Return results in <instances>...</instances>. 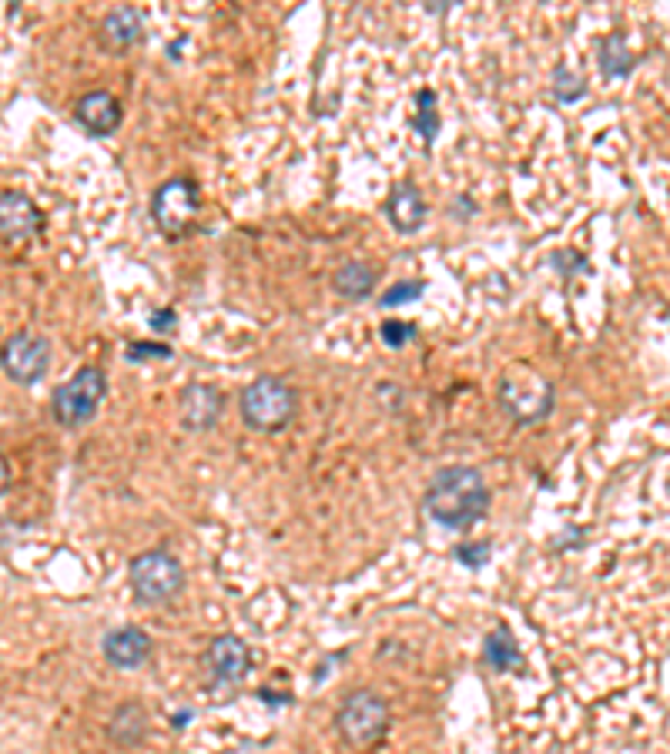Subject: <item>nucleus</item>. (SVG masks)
<instances>
[{"label":"nucleus","mask_w":670,"mask_h":754,"mask_svg":"<svg viewBox=\"0 0 670 754\" xmlns=\"http://www.w3.org/2000/svg\"><path fill=\"white\" fill-rule=\"evenodd\" d=\"M423 507L439 527L470 530L490 510V486L476 466H446L429 480Z\"/></svg>","instance_id":"obj_1"},{"label":"nucleus","mask_w":670,"mask_h":754,"mask_svg":"<svg viewBox=\"0 0 670 754\" xmlns=\"http://www.w3.org/2000/svg\"><path fill=\"white\" fill-rule=\"evenodd\" d=\"M496 400H500V409H503L513 423L529 426V423H540V419H546V416L553 413L556 386H553V379L543 376L540 369L517 363L500 376Z\"/></svg>","instance_id":"obj_2"},{"label":"nucleus","mask_w":670,"mask_h":754,"mask_svg":"<svg viewBox=\"0 0 670 754\" xmlns=\"http://www.w3.org/2000/svg\"><path fill=\"white\" fill-rule=\"evenodd\" d=\"M238 413L255 433H282L298 413V392L282 376H259L238 392Z\"/></svg>","instance_id":"obj_3"},{"label":"nucleus","mask_w":670,"mask_h":754,"mask_svg":"<svg viewBox=\"0 0 670 754\" xmlns=\"http://www.w3.org/2000/svg\"><path fill=\"white\" fill-rule=\"evenodd\" d=\"M128 580L138 603L161 607V603H171L185 590V566H181V560L171 550L154 547V550H144V554L131 560Z\"/></svg>","instance_id":"obj_4"},{"label":"nucleus","mask_w":670,"mask_h":754,"mask_svg":"<svg viewBox=\"0 0 670 754\" xmlns=\"http://www.w3.org/2000/svg\"><path fill=\"white\" fill-rule=\"evenodd\" d=\"M201 212V191L198 181L188 175H178L161 181L151 195V222L154 228L168 238V242H178L195 232V222H198Z\"/></svg>","instance_id":"obj_5"},{"label":"nucleus","mask_w":670,"mask_h":754,"mask_svg":"<svg viewBox=\"0 0 670 754\" xmlns=\"http://www.w3.org/2000/svg\"><path fill=\"white\" fill-rule=\"evenodd\" d=\"M107 396V376L97 365L78 369L68 382H60L50 396V413L64 429H81L97 416Z\"/></svg>","instance_id":"obj_6"},{"label":"nucleus","mask_w":670,"mask_h":754,"mask_svg":"<svg viewBox=\"0 0 670 754\" xmlns=\"http://www.w3.org/2000/svg\"><path fill=\"white\" fill-rule=\"evenodd\" d=\"M389 704L386 697L376 691H353L342 697L339 711H335V731L342 734V741L365 751L386 738L389 731Z\"/></svg>","instance_id":"obj_7"},{"label":"nucleus","mask_w":670,"mask_h":754,"mask_svg":"<svg viewBox=\"0 0 670 754\" xmlns=\"http://www.w3.org/2000/svg\"><path fill=\"white\" fill-rule=\"evenodd\" d=\"M0 369L14 382L34 386L50 369V342L34 332H14L11 339L0 345Z\"/></svg>","instance_id":"obj_8"},{"label":"nucleus","mask_w":670,"mask_h":754,"mask_svg":"<svg viewBox=\"0 0 670 754\" xmlns=\"http://www.w3.org/2000/svg\"><path fill=\"white\" fill-rule=\"evenodd\" d=\"M44 228V212L24 191H0V242H24Z\"/></svg>","instance_id":"obj_9"},{"label":"nucleus","mask_w":670,"mask_h":754,"mask_svg":"<svg viewBox=\"0 0 670 754\" xmlns=\"http://www.w3.org/2000/svg\"><path fill=\"white\" fill-rule=\"evenodd\" d=\"M225 409V396L215 390L212 382H191L181 390L178 400V419L188 433H208Z\"/></svg>","instance_id":"obj_10"},{"label":"nucleus","mask_w":670,"mask_h":754,"mask_svg":"<svg viewBox=\"0 0 670 754\" xmlns=\"http://www.w3.org/2000/svg\"><path fill=\"white\" fill-rule=\"evenodd\" d=\"M74 121L95 138H111L124 121V107L111 91L97 87V91H87L74 101Z\"/></svg>","instance_id":"obj_11"},{"label":"nucleus","mask_w":670,"mask_h":754,"mask_svg":"<svg viewBox=\"0 0 670 754\" xmlns=\"http://www.w3.org/2000/svg\"><path fill=\"white\" fill-rule=\"evenodd\" d=\"M205 664H208L215 684H242L252 667V650L242 637L218 634L205 650Z\"/></svg>","instance_id":"obj_12"},{"label":"nucleus","mask_w":670,"mask_h":754,"mask_svg":"<svg viewBox=\"0 0 670 754\" xmlns=\"http://www.w3.org/2000/svg\"><path fill=\"white\" fill-rule=\"evenodd\" d=\"M382 212H386L389 225H392L399 235H412V232H419L426 225L429 205H426L419 185L406 178V181H396V185H392L386 205H382Z\"/></svg>","instance_id":"obj_13"},{"label":"nucleus","mask_w":670,"mask_h":754,"mask_svg":"<svg viewBox=\"0 0 670 754\" xmlns=\"http://www.w3.org/2000/svg\"><path fill=\"white\" fill-rule=\"evenodd\" d=\"M144 37V21L134 7H115L101 17L97 24V48L105 54H128L138 41Z\"/></svg>","instance_id":"obj_14"},{"label":"nucleus","mask_w":670,"mask_h":754,"mask_svg":"<svg viewBox=\"0 0 670 754\" xmlns=\"http://www.w3.org/2000/svg\"><path fill=\"white\" fill-rule=\"evenodd\" d=\"M101 654H105V660L111 667H121V671L142 667L144 660L151 657V637L134 624L115 627V630H107L105 640H101Z\"/></svg>","instance_id":"obj_15"},{"label":"nucleus","mask_w":670,"mask_h":754,"mask_svg":"<svg viewBox=\"0 0 670 754\" xmlns=\"http://www.w3.org/2000/svg\"><path fill=\"white\" fill-rule=\"evenodd\" d=\"M376 282H379V275L369 262H345V265L332 275V289H335L342 299H349V302H363V299H369V295L376 292Z\"/></svg>","instance_id":"obj_16"},{"label":"nucleus","mask_w":670,"mask_h":754,"mask_svg":"<svg viewBox=\"0 0 670 754\" xmlns=\"http://www.w3.org/2000/svg\"><path fill=\"white\" fill-rule=\"evenodd\" d=\"M637 68V54L627 44L623 31H610L600 41V71L603 78H627Z\"/></svg>","instance_id":"obj_17"},{"label":"nucleus","mask_w":670,"mask_h":754,"mask_svg":"<svg viewBox=\"0 0 670 754\" xmlns=\"http://www.w3.org/2000/svg\"><path fill=\"white\" fill-rule=\"evenodd\" d=\"M107 734L115 744H138L148 734V711L138 701H128L115 711V718L107 724Z\"/></svg>","instance_id":"obj_18"},{"label":"nucleus","mask_w":670,"mask_h":754,"mask_svg":"<svg viewBox=\"0 0 670 754\" xmlns=\"http://www.w3.org/2000/svg\"><path fill=\"white\" fill-rule=\"evenodd\" d=\"M482 654H486V664L496 667V671H509V667H519V664H523V654H519L517 640L509 634V627H496L493 634H486V640H482Z\"/></svg>","instance_id":"obj_19"},{"label":"nucleus","mask_w":670,"mask_h":754,"mask_svg":"<svg viewBox=\"0 0 670 754\" xmlns=\"http://www.w3.org/2000/svg\"><path fill=\"white\" fill-rule=\"evenodd\" d=\"M412 128L423 138L426 148H433V142L439 138V107H436V95L429 87H423L416 95V118H412Z\"/></svg>","instance_id":"obj_20"},{"label":"nucleus","mask_w":670,"mask_h":754,"mask_svg":"<svg viewBox=\"0 0 670 754\" xmlns=\"http://www.w3.org/2000/svg\"><path fill=\"white\" fill-rule=\"evenodd\" d=\"M550 91L560 105H576L580 97H587V81H583V74L570 71V64H566V60H556Z\"/></svg>","instance_id":"obj_21"},{"label":"nucleus","mask_w":670,"mask_h":754,"mask_svg":"<svg viewBox=\"0 0 670 754\" xmlns=\"http://www.w3.org/2000/svg\"><path fill=\"white\" fill-rule=\"evenodd\" d=\"M423 292H426V282H412V279H406V282L389 285L386 292H382V299H379V306H382V308L406 306V302H412V299H419Z\"/></svg>","instance_id":"obj_22"},{"label":"nucleus","mask_w":670,"mask_h":754,"mask_svg":"<svg viewBox=\"0 0 670 754\" xmlns=\"http://www.w3.org/2000/svg\"><path fill=\"white\" fill-rule=\"evenodd\" d=\"M490 556H493L490 540H473V543H459L456 547V560L463 566H470V570H482V566L490 564Z\"/></svg>","instance_id":"obj_23"},{"label":"nucleus","mask_w":670,"mask_h":754,"mask_svg":"<svg viewBox=\"0 0 670 754\" xmlns=\"http://www.w3.org/2000/svg\"><path fill=\"white\" fill-rule=\"evenodd\" d=\"M379 336H382V342L386 345H392V349H402L406 342L416 336V326H409V322H399V318H386L382 322V329H379Z\"/></svg>","instance_id":"obj_24"},{"label":"nucleus","mask_w":670,"mask_h":754,"mask_svg":"<svg viewBox=\"0 0 670 754\" xmlns=\"http://www.w3.org/2000/svg\"><path fill=\"white\" fill-rule=\"evenodd\" d=\"M171 345L165 342H131L128 345V359L131 363H144V359H171Z\"/></svg>","instance_id":"obj_25"},{"label":"nucleus","mask_w":670,"mask_h":754,"mask_svg":"<svg viewBox=\"0 0 670 754\" xmlns=\"http://www.w3.org/2000/svg\"><path fill=\"white\" fill-rule=\"evenodd\" d=\"M175 326H178L175 308H158V312H151V329L154 332H175Z\"/></svg>","instance_id":"obj_26"},{"label":"nucleus","mask_w":670,"mask_h":754,"mask_svg":"<svg viewBox=\"0 0 670 754\" xmlns=\"http://www.w3.org/2000/svg\"><path fill=\"white\" fill-rule=\"evenodd\" d=\"M7 490V460H4V453H0V493Z\"/></svg>","instance_id":"obj_27"}]
</instances>
